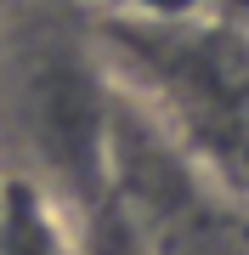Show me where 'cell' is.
Returning <instances> with one entry per match:
<instances>
[{
	"label": "cell",
	"instance_id": "cell-1",
	"mask_svg": "<svg viewBox=\"0 0 249 255\" xmlns=\"http://www.w3.org/2000/svg\"><path fill=\"white\" fill-rule=\"evenodd\" d=\"M0 255H80V210L40 176H0Z\"/></svg>",
	"mask_w": 249,
	"mask_h": 255
},
{
	"label": "cell",
	"instance_id": "cell-2",
	"mask_svg": "<svg viewBox=\"0 0 249 255\" xmlns=\"http://www.w3.org/2000/svg\"><path fill=\"white\" fill-rule=\"evenodd\" d=\"M108 6L136 17V23H148V28H181L204 11V0H108Z\"/></svg>",
	"mask_w": 249,
	"mask_h": 255
},
{
	"label": "cell",
	"instance_id": "cell-3",
	"mask_svg": "<svg viewBox=\"0 0 249 255\" xmlns=\"http://www.w3.org/2000/svg\"><path fill=\"white\" fill-rule=\"evenodd\" d=\"M0 28H6V0H0Z\"/></svg>",
	"mask_w": 249,
	"mask_h": 255
},
{
	"label": "cell",
	"instance_id": "cell-4",
	"mask_svg": "<svg viewBox=\"0 0 249 255\" xmlns=\"http://www.w3.org/2000/svg\"><path fill=\"white\" fill-rule=\"evenodd\" d=\"M0 176H6V170H0Z\"/></svg>",
	"mask_w": 249,
	"mask_h": 255
}]
</instances>
